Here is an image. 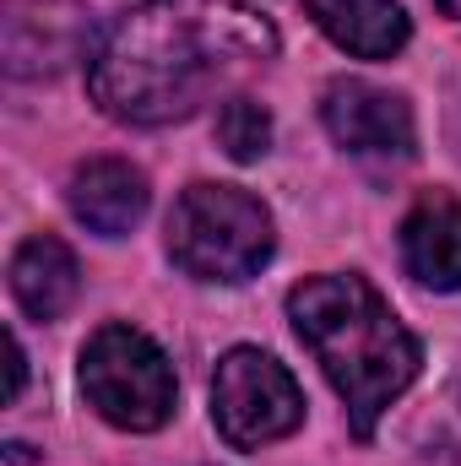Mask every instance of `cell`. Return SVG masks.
Here are the masks:
<instances>
[{"label": "cell", "instance_id": "1", "mask_svg": "<svg viewBox=\"0 0 461 466\" xmlns=\"http://www.w3.org/2000/svg\"><path fill=\"white\" fill-rule=\"evenodd\" d=\"M277 55V27L239 0H141L87 55L93 104L125 125H174Z\"/></svg>", "mask_w": 461, "mask_h": 466}, {"label": "cell", "instance_id": "2", "mask_svg": "<svg viewBox=\"0 0 461 466\" xmlns=\"http://www.w3.org/2000/svg\"><path fill=\"white\" fill-rule=\"evenodd\" d=\"M288 320L347 401L353 440H374V423L418 380V337L364 277H304L288 293Z\"/></svg>", "mask_w": 461, "mask_h": 466}, {"label": "cell", "instance_id": "3", "mask_svg": "<svg viewBox=\"0 0 461 466\" xmlns=\"http://www.w3.org/2000/svg\"><path fill=\"white\" fill-rule=\"evenodd\" d=\"M169 255L196 282H250L271 260V212L239 185H190L169 212Z\"/></svg>", "mask_w": 461, "mask_h": 466}, {"label": "cell", "instance_id": "4", "mask_svg": "<svg viewBox=\"0 0 461 466\" xmlns=\"http://www.w3.org/2000/svg\"><path fill=\"white\" fill-rule=\"evenodd\" d=\"M82 396L125 434H152L174 418V363L136 326H104L82 348Z\"/></svg>", "mask_w": 461, "mask_h": 466}, {"label": "cell", "instance_id": "5", "mask_svg": "<svg viewBox=\"0 0 461 466\" xmlns=\"http://www.w3.org/2000/svg\"><path fill=\"white\" fill-rule=\"evenodd\" d=\"M212 423L233 451H261L304 423V390L271 352L233 348L212 374Z\"/></svg>", "mask_w": 461, "mask_h": 466}, {"label": "cell", "instance_id": "6", "mask_svg": "<svg viewBox=\"0 0 461 466\" xmlns=\"http://www.w3.org/2000/svg\"><path fill=\"white\" fill-rule=\"evenodd\" d=\"M321 119H326V130H332V141L343 152L374 157V163L413 157V141H418L413 109L396 93H385V87H374L364 76H337L326 87V98H321Z\"/></svg>", "mask_w": 461, "mask_h": 466}, {"label": "cell", "instance_id": "7", "mask_svg": "<svg viewBox=\"0 0 461 466\" xmlns=\"http://www.w3.org/2000/svg\"><path fill=\"white\" fill-rule=\"evenodd\" d=\"M402 266L413 282L435 293L461 288V201L446 190L418 196V207L402 223Z\"/></svg>", "mask_w": 461, "mask_h": 466}, {"label": "cell", "instance_id": "8", "mask_svg": "<svg viewBox=\"0 0 461 466\" xmlns=\"http://www.w3.org/2000/svg\"><path fill=\"white\" fill-rule=\"evenodd\" d=\"M71 212L104 238L130 233L147 218V174L125 157H93L71 174Z\"/></svg>", "mask_w": 461, "mask_h": 466}, {"label": "cell", "instance_id": "9", "mask_svg": "<svg viewBox=\"0 0 461 466\" xmlns=\"http://www.w3.org/2000/svg\"><path fill=\"white\" fill-rule=\"evenodd\" d=\"M11 293L33 320H60L82 293V266H77L71 244L55 233H33L11 255Z\"/></svg>", "mask_w": 461, "mask_h": 466}, {"label": "cell", "instance_id": "10", "mask_svg": "<svg viewBox=\"0 0 461 466\" xmlns=\"http://www.w3.org/2000/svg\"><path fill=\"white\" fill-rule=\"evenodd\" d=\"M310 22L358 60H391L407 38H413V22L396 0H304Z\"/></svg>", "mask_w": 461, "mask_h": 466}, {"label": "cell", "instance_id": "11", "mask_svg": "<svg viewBox=\"0 0 461 466\" xmlns=\"http://www.w3.org/2000/svg\"><path fill=\"white\" fill-rule=\"evenodd\" d=\"M218 141H223V152L233 163H255L271 147V115L255 98H229L223 115H218Z\"/></svg>", "mask_w": 461, "mask_h": 466}, {"label": "cell", "instance_id": "12", "mask_svg": "<svg viewBox=\"0 0 461 466\" xmlns=\"http://www.w3.org/2000/svg\"><path fill=\"white\" fill-rule=\"evenodd\" d=\"M5 342H11V401H16L22 385H27V352H22V342H16V331H11Z\"/></svg>", "mask_w": 461, "mask_h": 466}, {"label": "cell", "instance_id": "13", "mask_svg": "<svg viewBox=\"0 0 461 466\" xmlns=\"http://www.w3.org/2000/svg\"><path fill=\"white\" fill-rule=\"evenodd\" d=\"M440 11H446V16H461V0H440Z\"/></svg>", "mask_w": 461, "mask_h": 466}]
</instances>
